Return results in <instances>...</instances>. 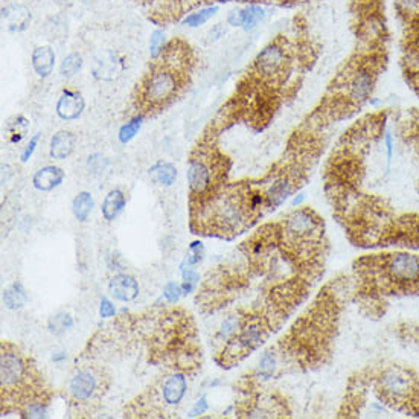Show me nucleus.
<instances>
[{
    "label": "nucleus",
    "mask_w": 419,
    "mask_h": 419,
    "mask_svg": "<svg viewBox=\"0 0 419 419\" xmlns=\"http://www.w3.org/2000/svg\"><path fill=\"white\" fill-rule=\"evenodd\" d=\"M304 200H305V195H304V194H299V195H296L295 199H293L291 206H293V207H296V206L299 207L300 205H302V201H304Z\"/></svg>",
    "instance_id": "obj_43"
},
{
    "label": "nucleus",
    "mask_w": 419,
    "mask_h": 419,
    "mask_svg": "<svg viewBox=\"0 0 419 419\" xmlns=\"http://www.w3.org/2000/svg\"><path fill=\"white\" fill-rule=\"evenodd\" d=\"M188 390V383L185 374L176 372L168 376L162 386V400L170 407H176L183 401Z\"/></svg>",
    "instance_id": "obj_13"
},
{
    "label": "nucleus",
    "mask_w": 419,
    "mask_h": 419,
    "mask_svg": "<svg viewBox=\"0 0 419 419\" xmlns=\"http://www.w3.org/2000/svg\"><path fill=\"white\" fill-rule=\"evenodd\" d=\"M150 57L157 60L163 55L166 49V34L163 30H155L150 36Z\"/></svg>",
    "instance_id": "obj_30"
},
{
    "label": "nucleus",
    "mask_w": 419,
    "mask_h": 419,
    "mask_svg": "<svg viewBox=\"0 0 419 419\" xmlns=\"http://www.w3.org/2000/svg\"><path fill=\"white\" fill-rule=\"evenodd\" d=\"M293 192V183L288 177H279L271 181L269 185L267 191L264 192L265 197V206L269 209H276L285 203V200L290 197Z\"/></svg>",
    "instance_id": "obj_18"
},
{
    "label": "nucleus",
    "mask_w": 419,
    "mask_h": 419,
    "mask_svg": "<svg viewBox=\"0 0 419 419\" xmlns=\"http://www.w3.org/2000/svg\"><path fill=\"white\" fill-rule=\"evenodd\" d=\"M386 148H387V160L390 162V159H392V151H394L392 136H390V133H387L386 135Z\"/></svg>",
    "instance_id": "obj_42"
},
{
    "label": "nucleus",
    "mask_w": 419,
    "mask_h": 419,
    "mask_svg": "<svg viewBox=\"0 0 419 419\" xmlns=\"http://www.w3.org/2000/svg\"><path fill=\"white\" fill-rule=\"evenodd\" d=\"M190 251H191V255L195 258V260L200 262L201 260H203V256H205V246H203V242L194 241L191 246H190Z\"/></svg>",
    "instance_id": "obj_40"
},
{
    "label": "nucleus",
    "mask_w": 419,
    "mask_h": 419,
    "mask_svg": "<svg viewBox=\"0 0 419 419\" xmlns=\"http://www.w3.org/2000/svg\"><path fill=\"white\" fill-rule=\"evenodd\" d=\"M181 296H183V288H181V284L171 281L165 285L163 297L168 300V302L177 304Z\"/></svg>",
    "instance_id": "obj_34"
},
{
    "label": "nucleus",
    "mask_w": 419,
    "mask_h": 419,
    "mask_svg": "<svg viewBox=\"0 0 419 419\" xmlns=\"http://www.w3.org/2000/svg\"><path fill=\"white\" fill-rule=\"evenodd\" d=\"M72 326H73V319H72L71 314H67V313L55 314V316L49 319V322H47L49 331H51L55 335H60L65 331L71 330Z\"/></svg>",
    "instance_id": "obj_29"
},
{
    "label": "nucleus",
    "mask_w": 419,
    "mask_h": 419,
    "mask_svg": "<svg viewBox=\"0 0 419 419\" xmlns=\"http://www.w3.org/2000/svg\"><path fill=\"white\" fill-rule=\"evenodd\" d=\"M320 221L310 209H299L291 212L284 223V234L293 241L313 240L319 232Z\"/></svg>",
    "instance_id": "obj_3"
},
{
    "label": "nucleus",
    "mask_w": 419,
    "mask_h": 419,
    "mask_svg": "<svg viewBox=\"0 0 419 419\" xmlns=\"http://www.w3.org/2000/svg\"><path fill=\"white\" fill-rule=\"evenodd\" d=\"M104 163H106V159H104V156H101V155H93V156H90L87 160V165L92 171H102Z\"/></svg>",
    "instance_id": "obj_39"
},
{
    "label": "nucleus",
    "mask_w": 419,
    "mask_h": 419,
    "mask_svg": "<svg viewBox=\"0 0 419 419\" xmlns=\"http://www.w3.org/2000/svg\"><path fill=\"white\" fill-rule=\"evenodd\" d=\"M55 52L51 46H37L31 55V65L38 78L45 80L54 72L55 67Z\"/></svg>",
    "instance_id": "obj_16"
},
{
    "label": "nucleus",
    "mask_w": 419,
    "mask_h": 419,
    "mask_svg": "<svg viewBox=\"0 0 419 419\" xmlns=\"http://www.w3.org/2000/svg\"><path fill=\"white\" fill-rule=\"evenodd\" d=\"M82 65H84V60L80 52H71L69 55H66L60 65L61 78H66V80L73 78V76L82 69Z\"/></svg>",
    "instance_id": "obj_26"
},
{
    "label": "nucleus",
    "mask_w": 419,
    "mask_h": 419,
    "mask_svg": "<svg viewBox=\"0 0 419 419\" xmlns=\"http://www.w3.org/2000/svg\"><path fill=\"white\" fill-rule=\"evenodd\" d=\"M180 89L179 73L172 69H157L146 76L142 87V100L150 107L165 106L176 98Z\"/></svg>",
    "instance_id": "obj_1"
},
{
    "label": "nucleus",
    "mask_w": 419,
    "mask_h": 419,
    "mask_svg": "<svg viewBox=\"0 0 419 419\" xmlns=\"http://www.w3.org/2000/svg\"><path fill=\"white\" fill-rule=\"evenodd\" d=\"M387 271L396 282L411 284L419 281V256L396 253L387 261Z\"/></svg>",
    "instance_id": "obj_6"
},
{
    "label": "nucleus",
    "mask_w": 419,
    "mask_h": 419,
    "mask_svg": "<svg viewBox=\"0 0 419 419\" xmlns=\"http://www.w3.org/2000/svg\"><path fill=\"white\" fill-rule=\"evenodd\" d=\"M116 314V306L109 297H102L100 304V316L102 319H111Z\"/></svg>",
    "instance_id": "obj_37"
},
{
    "label": "nucleus",
    "mask_w": 419,
    "mask_h": 419,
    "mask_svg": "<svg viewBox=\"0 0 419 419\" xmlns=\"http://www.w3.org/2000/svg\"><path fill=\"white\" fill-rule=\"evenodd\" d=\"M25 418H46L47 416V404L41 400H34L25 403V409L22 410Z\"/></svg>",
    "instance_id": "obj_33"
},
{
    "label": "nucleus",
    "mask_w": 419,
    "mask_h": 419,
    "mask_svg": "<svg viewBox=\"0 0 419 419\" xmlns=\"http://www.w3.org/2000/svg\"><path fill=\"white\" fill-rule=\"evenodd\" d=\"M265 17V11L260 5H249L242 10H234L229 12L227 23L235 27H242L244 31H251L260 25Z\"/></svg>",
    "instance_id": "obj_12"
},
{
    "label": "nucleus",
    "mask_w": 419,
    "mask_h": 419,
    "mask_svg": "<svg viewBox=\"0 0 419 419\" xmlns=\"http://www.w3.org/2000/svg\"><path fill=\"white\" fill-rule=\"evenodd\" d=\"M188 186L194 197H203L212 190L214 174L209 165L203 159H192L186 171Z\"/></svg>",
    "instance_id": "obj_5"
},
{
    "label": "nucleus",
    "mask_w": 419,
    "mask_h": 419,
    "mask_svg": "<svg viewBox=\"0 0 419 419\" xmlns=\"http://www.w3.org/2000/svg\"><path fill=\"white\" fill-rule=\"evenodd\" d=\"M181 271V288H183V295H191V293L197 287L200 282V273L194 267L180 269Z\"/></svg>",
    "instance_id": "obj_32"
},
{
    "label": "nucleus",
    "mask_w": 419,
    "mask_h": 419,
    "mask_svg": "<svg viewBox=\"0 0 419 419\" xmlns=\"http://www.w3.org/2000/svg\"><path fill=\"white\" fill-rule=\"evenodd\" d=\"M225 32H226V30H225V26H223L221 23L215 25V26H212V30L209 31V40L216 41V40L225 36Z\"/></svg>",
    "instance_id": "obj_41"
},
{
    "label": "nucleus",
    "mask_w": 419,
    "mask_h": 419,
    "mask_svg": "<svg viewBox=\"0 0 419 419\" xmlns=\"http://www.w3.org/2000/svg\"><path fill=\"white\" fill-rule=\"evenodd\" d=\"M244 324V317L241 316H229L225 322L221 324L218 334H216V341L221 345H227L236 334L240 332L241 326Z\"/></svg>",
    "instance_id": "obj_24"
},
{
    "label": "nucleus",
    "mask_w": 419,
    "mask_h": 419,
    "mask_svg": "<svg viewBox=\"0 0 419 419\" xmlns=\"http://www.w3.org/2000/svg\"><path fill=\"white\" fill-rule=\"evenodd\" d=\"M124 71L122 61L113 54H106L101 58H98L93 65V75L98 80L111 81L117 78Z\"/></svg>",
    "instance_id": "obj_19"
},
{
    "label": "nucleus",
    "mask_w": 419,
    "mask_h": 419,
    "mask_svg": "<svg viewBox=\"0 0 419 419\" xmlns=\"http://www.w3.org/2000/svg\"><path fill=\"white\" fill-rule=\"evenodd\" d=\"M31 372L27 361L23 355L16 349L2 348L0 357V383H2L3 394H17V390H23L30 384Z\"/></svg>",
    "instance_id": "obj_2"
},
{
    "label": "nucleus",
    "mask_w": 419,
    "mask_h": 419,
    "mask_svg": "<svg viewBox=\"0 0 419 419\" xmlns=\"http://www.w3.org/2000/svg\"><path fill=\"white\" fill-rule=\"evenodd\" d=\"M148 176L152 183H156L157 186L170 188L176 183L179 172H177V168L172 163L165 162V160H160V162H156L150 168Z\"/></svg>",
    "instance_id": "obj_20"
},
{
    "label": "nucleus",
    "mask_w": 419,
    "mask_h": 419,
    "mask_svg": "<svg viewBox=\"0 0 419 419\" xmlns=\"http://www.w3.org/2000/svg\"><path fill=\"white\" fill-rule=\"evenodd\" d=\"M40 139H41V133H37V135H34V136L30 139V142L26 144V146H25L23 151H22V156H20V159H22V162H23V163H26L27 160H30V159L32 157L34 152H36L37 146H38V142H40Z\"/></svg>",
    "instance_id": "obj_35"
},
{
    "label": "nucleus",
    "mask_w": 419,
    "mask_h": 419,
    "mask_svg": "<svg viewBox=\"0 0 419 419\" xmlns=\"http://www.w3.org/2000/svg\"><path fill=\"white\" fill-rule=\"evenodd\" d=\"M276 355L273 351H265L262 354V357L260 359V363H258V378L261 380H269L271 376L275 375L276 372Z\"/></svg>",
    "instance_id": "obj_28"
},
{
    "label": "nucleus",
    "mask_w": 419,
    "mask_h": 419,
    "mask_svg": "<svg viewBox=\"0 0 419 419\" xmlns=\"http://www.w3.org/2000/svg\"><path fill=\"white\" fill-rule=\"evenodd\" d=\"M209 409V404H207V396L203 395L200 398V400L194 404V407L191 409L190 414H188V416L190 418H197V416H201L203 414H206V410Z\"/></svg>",
    "instance_id": "obj_38"
},
{
    "label": "nucleus",
    "mask_w": 419,
    "mask_h": 419,
    "mask_svg": "<svg viewBox=\"0 0 419 419\" xmlns=\"http://www.w3.org/2000/svg\"><path fill=\"white\" fill-rule=\"evenodd\" d=\"M69 395L76 403H87L101 394L102 380L92 369H81L69 381Z\"/></svg>",
    "instance_id": "obj_4"
},
{
    "label": "nucleus",
    "mask_w": 419,
    "mask_h": 419,
    "mask_svg": "<svg viewBox=\"0 0 419 419\" xmlns=\"http://www.w3.org/2000/svg\"><path fill=\"white\" fill-rule=\"evenodd\" d=\"M144 124V115H136L133 116L128 122H125L122 127L117 131V139L122 145H127L131 142L133 139L137 136V133L141 131Z\"/></svg>",
    "instance_id": "obj_27"
},
{
    "label": "nucleus",
    "mask_w": 419,
    "mask_h": 419,
    "mask_svg": "<svg viewBox=\"0 0 419 419\" xmlns=\"http://www.w3.org/2000/svg\"><path fill=\"white\" fill-rule=\"evenodd\" d=\"M63 180H65V171H63L60 166L47 165L40 168V170L34 174L32 185L37 191L49 192L54 191L55 188H58L63 183Z\"/></svg>",
    "instance_id": "obj_15"
},
{
    "label": "nucleus",
    "mask_w": 419,
    "mask_h": 419,
    "mask_svg": "<svg viewBox=\"0 0 419 419\" xmlns=\"http://www.w3.org/2000/svg\"><path fill=\"white\" fill-rule=\"evenodd\" d=\"M375 78L374 73L369 69H359L357 72L352 75L351 81L348 86L349 100L355 104H361L369 100L372 90H374Z\"/></svg>",
    "instance_id": "obj_10"
},
{
    "label": "nucleus",
    "mask_w": 419,
    "mask_h": 419,
    "mask_svg": "<svg viewBox=\"0 0 419 419\" xmlns=\"http://www.w3.org/2000/svg\"><path fill=\"white\" fill-rule=\"evenodd\" d=\"M75 144L76 137L72 131L60 130L55 133L49 144V156L55 160H65L73 152Z\"/></svg>",
    "instance_id": "obj_17"
},
{
    "label": "nucleus",
    "mask_w": 419,
    "mask_h": 419,
    "mask_svg": "<svg viewBox=\"0 0 419 419\" xmlns=\"http://www.w3.org/2000/svg\"><path fill=\"white\" fill-rule=\"evenodd\" d=\"M3 2H5V0H3Z\"/></svg>",
    "instance_id": "obj_46"
},
{
    "label": "nucleus",
    "mask_w": 419,
    "mask_h": 419,
    "mask_svg": "<svg viewBox=\"0 0 419 419\" xmlns=\"http://www.w3.org/2000/svg\"><path fill=\"white\" fill-rule=\"evenodd\" d=\"M26 302H27V293L23 287V284L14 282L3 291V304L6 308L11 311L23 308Z\"/></svg>",
    "instance_id": "obj_23"
},
{
    "label": "nucleus",
    "mask_w": 419,
    "mask_h": 419,
    "mask_svg": "<svg viewBox=\"0 0 419 419\" xmlns=\"http://www.w3.org/2000/svg\"><path fill=\"white\" fill-rule=\"evenodd\" d=\"M287 63V55L279 45H269L258 54L255 60V69L264 78H273L279 75Z\"/></svg>",
    "instance_id": "obj_7"
},
{
    "label": "nucleus",
    "mask_w": 419,
    "mask_h": 419,
    "mask_svg": "<svg viewBox=\"0 0 419 419\" xmlns=\"http://www.w3.org/2000/svg\"><path fill=\"white\" fill-rule=\"evenodd\" d=\"M218 5H209L205 6V8H200L197 11H194L191 14H188V16L181 20V23L188 27H199L201 25H205L206 22H209L216 12H218Z\"/></svg>",
    "instance_id": "obj_25"
},
{
    "label": "nucleus",
    "mask_w": 419,
    "mask_h": 419,
    "mask_svg": "<svg viewBox=\"0 0 419 419\" xmlns=\"http://www.w3.org/2000/svg\"><path fill=\"white\" fill-rule=\"evenodd\" d=\"M2 20L11 32H23L27 30L32 14L23 5H8L2 8Z\"/></svg>",
    "instance_id": "obj_14"
},
{
    "label": "nucleus",
    "mask_w": 419,
    "mask_h": 419,
    "mask_svg": "<svg viewBox=\"0 0 419 419\" xmlns=\"http://www.w3.org/2000/svg\"><path fill=\"white\" fill-rule=\"evenodd\" d=\"M65 359H66V354L65 352H57V354L52 355V360L54 361H61V360H65Z\"/></svg>",
    "instance_id": "obj_44"
},
{
    "label": "nucleus",
    "mask_w": 419,
    "mask_h": 419,
    "mask_svg": "<svg viewBox=\"0 0 419 419\" xmlns=\"http://www.w3.org/2000/svg\"><path fill=\"white\" fill-rule=\"evenodd\" d=\"M27 128H30V121L25 116H17L16 121L10 124L8 127V135L11 144H19L22 141L23 136L26 135Z\"/></svg>",
    "instance_id": "obj_31"
},
{
    "label": "nucleus",
    "mask_w": 419,
    "mask_h": 419,
    "mask_svg": "<svg viewBox=\"0 0 419 419\" xmlns=\"http://www.w3.org/2000/svg\"><path fill=\"white\" fill-rule=\"evenodd\" d=\"M125 205H127L125 194L121 190H111L102 201L101 214L104 216V220L115 221L117 218V215L124 211Z\"/></svg>",
    "instance_id": "obj_21"
},
{
    "label": "nucleus",
    "mask_w": 419,
    "mask_h": 419,
    "mask_svg": "<svg viewBox=\"0 0 419 419\" xmlns=\"http://www.w3.org/2000/svg\"><path fill=\"white\" fill-rule=\"evenodd\" d=\"M109 295L117 302H131L139 296V284L133 276L127 273H120L110 279Z\"/></svg>",
    "instance_id": "obj_11"
},
{
    "label": "nucleus",
    "mask_w": 419,
    "mask_h": 419,
    "mask_svg": "<svg viewBox=\"0 0 419 419\" xmlns=\"http://www.w3.org/2000/svg\"><path fill=\"white\" fill-rule=\"evenodd\" d=\"M203 2H207V0H203Z\"/></svg>",
    "instance_id": "obj_45"
},
{
    "label": "nucleus",
    "mask_w": 419,
    "mask_h": 419,
    "mask_svg": "<svg viewBox=\"0 0 419 419\" xmlns=\"http://www.w3.org/2000/svg\"><path fill=\"white\" fill-rule=\"evenodd\" d=\"M93 207H95L93 195L87 191L76 194V197L72 201V214L75 218L81 223H86L89 220Z\"/></svg>",
    "instance_id": "obj_22"
},
{
    "label": "nucleus",
    "mask_w": 419,
    "mask_h": 419,
    "mask_svg": "<svg viewBox=\"0 0 419 419\" xmlns=\"http://www.w3.org/2000/svg\"><path fill=\"white\" fill-rule=\"evenodd\" d=\"M84 109H86V101H84V96L76 92V90L66 89L63 90V93L60 95L57 106H55V111L60 120L63 121H75L82 115Z\"/></svg>",
    "instance_id": "obj_8"
},
{
    "label": "nucleus",
    "mask_w": 419,
    "mask_h": 419,
    "mask_svg": "<svg viewBox=\"0 0 419 419\" xmlns=\"http://www.w3.org/2000/svg\"><path fill=\"white\" fill-rule=\"evenodd\" d=\"M380 389L390 400H400V398L406 396L410 390V378L403 371L389 369L381 375Z\"/></svg>",
    "instance_id": "obj_9"
},
{
    "label": "nucleus",
    "mask_w": 419,
    "mask_h": 419,
    "mask_svg": "<svg viewBox=\"0 0 419 419\" xmlns=\"http://www.w3.org/2000/svg\"><path fill=\"white\" fill-rule=\"evenodd\" d=\"M396 5L401 12L409 14V16L419 12V0H396Z\"/></svg>",
    "instance_id": "obj_36"
}]
</instances>
